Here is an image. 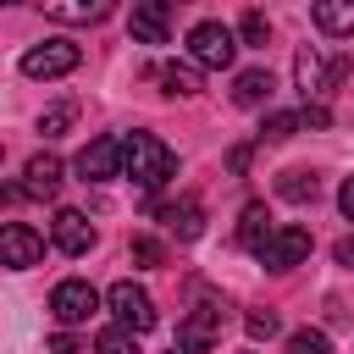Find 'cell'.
Returning <instances> with one entry per match:
<instances>
[{
  "label": "cell",
  "instance_id": "f546056e",
  "mask_svg": "<svg viewBox=\"0 0 354 354\" xmlns=\"http://www.w3.org/2000/svg\"><path fill=\"white\" fill-rule=\"evenodd\" d=\"M337 205H343V216L354 221V177H343V188H337Z\"/></svg>",
  "mask_w": 354,
  "mask_h": 354
},
{
  "label": "cell",
  "instance_id": "277c9868",
  "mask_svg": "<svg viewBox=\"0 0 354 354\" xmlns=\"http://www.w3.org/2000/svg\"><path fill=\"white\" fill-rule=\"evenodd\" d=\"M94 310H100V293H94L83 277H66V282H55V293H50V315L61 321V332L83 326Z\"/></svg>",
  "mask_w": 354,
  "mask_h": 354
},
{
  "label": "cell",
  "instance_id": "6da1fadb",
  "mask_svg": "<svg viewBox=\"0 0 354 354\" xmlns=\"http://www.w3.org/2000/svg\"><path fill=\"white\" fill-rule=\"evenodd\" d=\"M122 171L138 183V188H160L177 177V155L155 138V133H127L122 138Z\"/></svg>",
  "mask_w": 354,
  "mask_h": 354
},
{
  "label": "cell",
  "instance_id": "d4e9b609",
  "mask_svg": "<svg viewBox=\"0 0 354 354\" xmlns=\"http://www.w3.org/2000/svg\"><path fill=\"white\" fill-rule=\"evenodd\" d=\"M127 254H133L138 266H166V249H160L155 238H133V243H127Z\"/></svg>",
  "mask_w": 354,
  "mask_h": 354
},
{
  "label": "cell",
  "instance_id": "e0dca14e",
  "mask_svg": "<svg viewBox=\"0 0 354 354\" xmlns=\"http://www.w3.org/2000/svg\"><path fill=\"white\" fill-rule=\"evenodd\" d=\"M155 83H160L166 94H183V100H188V94H199V66H194V61H160V66H155Z\"/></svg>",
  "mask_w": 354,
  "mask_h": 354
},
{
  "label": "cell",
  "instance_id": "44dd1931",
  "mask_svg": "<svg viewBox=\"0 0 354 354\" xmlns=\"http://www.w3.org/2000/svg\"><path fill=\"white\" fill-rule=\"evenodd\" d=\"M304 127V111H271L266 122H260V138H271V144H282V138H293Z\"/></svg>",
  "mask_w": 354,
  "mask_h": 354
},
{
  "label": "cell",
  "instance_id": "7a4b0ae2",
  "mask_svg": "<svg viewBox=\"0 0 354 354\" xmlns=\"http://www.w3.org/2000/svg\"><path fill=\"white\" fill-rule=\"evenodd\" d=\"M188 55H194V66H232L238 61V33L227 28V22H194L188 28Z\"/></svg>",
  "mask_w": 354,
  "mask_h": 354
},
{
  "label": "cell",
  "instance_id": "1f68e13d",
  "mask_svg": "<svg viewBox=\"0 0 354 354\" xmlns=\"http://www.w3.org/2000/svg\"><path fill=\"white\" fill-rule=\"evenodd\" d=\"M171 354H177V348H171Z\"/></svg>",
  "mask_w": 354,
  "mask_h": 354
},
{
  "label": "cell",
  "instance_id": "ac0fdd59",
  "mask_svg": "<svg viewBox=\"0 0 354 354\" xmlns=\"http://www.w3.org/2000/svg\"><path fill=\"white\" fill-rule=\"evenodd\" d=\"M271 232H277V227H271V210H266V205H243V216H238V243L260 254V243H266Z\"/></svg>",
  "mask_w": 354,
  "mask_h": 354
},
{
  "label": "cell",
  "instance_id": "ffe728a7",
  "mask_svg": "<svg viewBox=\"0 0 354 354\" xmlns=\"http://www.w3.org/2000/svg\"><path fill=\"white\" fill-rule=\"evenodd\" d=\"M315 188H321V183H315V171H304V166H288V171L277 177V194H282V199H293V205L315 199Z\"/></svg>",
  "mask_w": 354,
  "mask_h": 354
},
{
  "label": "cell",
  "instance_id": "5bb4252c",
  "mask_svg": "<svg viewBox=\"0 0 354 354\" xmlns=\"http://www.w3.org/2000/svg\"><path fill=\"white\" fill-rule=\"evenodd\" d=\"M160 227H166L171 238L194 243V238L205 232V205H199V199H177V205H160Z\"/></svg>",
  "mask_w": 354,
  "mask_h": 354
},
{
  "label": "cell",
  "instance_id": "4316f807",
  "mask_svg": "<svg viewBox=\"0 0 354 354\" xmlns=\"http://www.w3.org/2000/svg\"><path fill=\"white\" fill-rule=\"evenodd\" d=\"M66 122H72V105H50V111L39 116V133H44V138H55Z\"/></svg>",
  "mask_w": 354,
  "mask_h": 354
},
{
  "label": "cell",
  "instance_id": "f1b7e54d",
  "mask_svg": "<svg viewBox=\"0 0 354 354\" xmlns=\"http://www.w3.org/2000/svg\"><path fill=\"white\" fill-rule=\"evenodd\" d=\"M332 254H337V266H348V271H354V232H348V238H337V249H332Z\"/></svg>",
  "mask_w": 354,
  "mask_h": 354
},
{
  "label": "cell",
  "instance_id": "4dcf8cb0",
  "mask_svg": "<svg viewBox=\"0 0 354 354\" xmlns=\"http://www.w3.org/2000/svg\"><path fill=\"white\" fill-rule=\"evenodd\" d=\"M332 116H326V105H304V127H326Z\"/></svg>",
  "mask_w": 354,
  "mask_h": 354
},
{
  "label": "cell",
  "instance_id": "9a60e30c",
  "mask_svg": "<svg viewBox=\"0 0 354 354\" xmlns=\"http://www.w3.org/2000/svg\"><path fill=\"white\" fill-rule=\"evenodd\" d=\"M271 88H277V83H271V72H266V66H249V72H238V77H232V105L260 111V105L271 100Z\"/></svg>",
  "mask_w": 354,
  "mask_h": 354
},
{
  "label": "cell",
  "instance_id": "4fadbf2b",
  "mask_svg": "<svg viewBox=\"0 0 354 354\" xmlns=\"http://www.w3.org/2000/svg\"><path fill=\"white\" fill-rule=\"evenodd\" d=\"M55 188H61V160L44 149V155H33L22 166V194L28 199H55Z\"/></svg>",
  "mask_w": 354,
  "mask_h": 354
},
{
  "label": "cell",
  "instance_id": "30bf717a",
  "mask_svg": "<svg viewBox=\"0 0 354 354\" xmlns=\"http://www.w3.org/2000/svg\"><path fill=\"white\" fill-rule=\"evenodd\" d=\"M0 260H6L11 271H28V266L44 260V238H39L33 227H22V221H6V227H0Z\"/></svg>",
  "mask_w": 354,
  "mask_h": 354
},
{
  "label": "cell",
  "instance_id": "2e32d148",
  "mask_svg": "<svg viewBox=\"0 0 354 354\" xmlns=\"http://www.w3.org/2000/svg\"><path fill=\"white\" fill-rule=\"evenodd\" d=\"M315 28L332 39H354V0H315Z\"/></svg>",
  "mask_w": 354,
  "mask_h": 354
},
{
  "label": "cell",
  "instance_id": "7402d4cb",
  "mask_svg": "<svg viewBox=\"0 0 354 354\" xmlns=\"http://www.w3.org/2000/svg\"><path fill=\"white\" fill-rule=\"evenodd\" d=\"M94 354H138V332H127V326H105V332L94 337Z\"/></svg>",
  "mask_w": 354,
  "mask_h": 354
},
{
  "label": "cell",
  "instance_id": "9c48e42d",
  "mask_svg": "<svg viewBox=\"0 0 354 354\" xmlns=\"http://www.w3.org/2000/svg\"><path fill=\"white\" fill-rule=\"evenodd\" d=\"M77 177L83 183H111L122 177V138H94L77 149Z\"/></svg>",
  "mask_w": 354,
  "mask_h": 354
},
{
  "label": "cell",
  "instance_id": "d6986e66",
  "mask_svg": "<svg viewBox=\"0 0 354 354\" xmlns=\"http://www.w3.org/2000/svg\"><path fill=\"white\" fill-rule=\"evenodd\" d=\"M44 17H55V22H100V17H111V6L105 0H44Z\"/></svg>",
  "mask_w": 354,
  "mask_h": 354
},
{
  "label": "cell",
  "instance_id": "8fae6325",
  "mask_svg": "<svg viewBox=\"0 0 354 354\" xmlns=\"http://www.w3.org/2000/svg\"><path fill=\"white\" fill-rule=\"evenodd\" d=\"M94 221L83 216V210H55V221H50V243L61 249V254H88L94 249Z\"/></svg>",
  "mask_w": 354,
  "mask_h": 354
},
{
  "label": "cell",
  "instance_id": "ba28073f",
  "mask_svg": "<svg viewBox=\"0 0 354 354\" xmlns=\"http://www.w3.org/2000/svg\"><path fill=\"white\" fill-rule=\"evenodd\" d=\"M77 61H83V50L72 39H44L22 55V77H66Z\"/></svg>",
  "mask_w": 354,
  "mask_h": 354
},
{
  "label": "cell",
  "instance_id": "3957f363",
  "mask_svg": "<svg viewBox=\"0 0 354 354\" xmlns=\"http://www.w3.org/2000/svg\"><path fill=\"white\" fill-rule=\"evenodd\" d=\"M337 77H343V66H337V61H326L315 44H304V50L293 55V83H299L304 105H321V100L337 88Z\"/></svg>",
  "mask_w": 354,
  "mask_h": 354
},
{
  "label": "cell",
  "instance_id": "52a82bcc",
  "mask_svg": "<svg viewBox=\"0 0 354 354\" xmlns=\"http://www.w3.org/2000/svg\"><path fill=\"white\" fill-rule=\"evenodd\" d=\"M221 343V304H194L177 326V354H210Z\"/></svg>",
  "mask_w": 354,
  "mask_h": 354
},
{
  "label": "cell",
  "instance_id": "603a6c76",
  "mask_svg": "<svg viewBox=\"0 0 354 354\" xmlns=\"http://www.w3.org/2000/svg\"><path fill=\"white\" fill-rule=\"evenodd\" d=\"M288 354H332V343H326V332L299 326V332H288Z\"/></svg>",
  "mask_w": 354,
  "mask_h": 354
},
{
  "label": "cell",
  "instance_id": "484cf974",
  "mask_svg": "<svg viewBox=\"0 0 354 354\" xmlns=\"http://www.w3.org/2000/svg\"><path fill=\"white\" fill-rule=\"evenodd\" d=\"M243 326H249V337H277V310H249Z\"/></svg>",
  "mask_w": 354,
  "mask_h": 354
},
{
  "label": "cell",
  "instance_id": "7c38bea8",
  "mask_svg": "<svg viewBox=\"0 0 354 354\" xmlns=\"http://www.w3.org/2000/svg\"><path fill=\"white\" fill-rule=\"evenodd\" d=\"M127 28H133V39H138V44H166L171 17H166V6H160V0H138V6H133V17H127Z\"/></svg>",
  "mask_w": 354,
  "mask_h": 354
},
{
  "label": "cell",
  "instance_id": "8992f818",
  "mask_svg": "<svg viewBox=\"0 0 354 354\" xmlns=\"http://www.w3.org/2000/svg\"><path fill=\"white\" fill-rule=\"evenodd\" d=\"M304 260H310V232L293 227V221H282V227L260 243V266H266V271H293V266H304Z\"/></svg>",
  "mask_w": 354,
  "mask_h": 354
},
{
  "label": "cell",
  "instance_id": "5b68a950",
  "mask_svg": "<svg viewBox=\"0 0 354 354\" xmlns=\"http://www.w3.org/2000/svg\"><path fill=\"white\" fill-rule=\"evenodd\" d=\"M105 304H111V315H116V326H127V332H149L160 315H155V299L138 288V282H111V293H105Z\"/></svg>",
  "mask_w": 354,
  "mask_h": 354
},
{
  "label": "cell",
  "instance_id": "83f0119b",
  "mask_svg": "<svg viewBox=\"0 0 354 354\" xmlns=\"http://www.w3.org/2000/svg\"><path fill=\"white\" fill-rule=\"evenodd\" d=\"M50 354H83V337L77 332H55L50 337Z\"/></svg>",
  "mask_w": 354,
  "mask_h": 354
},
{
  "label": "cell",
  "instance_id": "cb8c5ba5",
  "mask_svg": "<svg viewBox=\"0 0 354 354\" xmlns=\"http://www.w3.org/2000/svg\"><path fill=\"white\" fill-rule=\"evenodd\" d=\"M238 39H243V44H266V39H271V22H266L260 11H243V22H238Z\"/></svg>",
  "mask_w": 354,
  "mask_h": 354
}]
</instances>
